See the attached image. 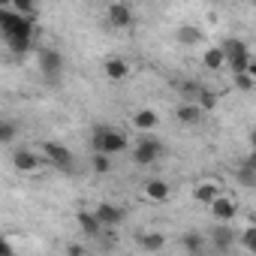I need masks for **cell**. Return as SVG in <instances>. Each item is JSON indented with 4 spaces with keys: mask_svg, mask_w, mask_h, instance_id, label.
Here are the masks:
<instances>
[{
    "mask_svg": "<svg viewBox=\"0 0 256 256\" xmlns=\"http://www.w3.org/2000/svg\"><path fill=\"white\" fill-rule=\"evenodd\" d=\"M0 256H12V244H10L4 235H0Z\"/></svg>",
    "mask_w": 256,
    "mask_h": 256,
    "instance_id": "obj_27",
    "label": "cell"
},
{
    "mask_svg": "<svg viewBox=\"0 0 256 256\" xmlns=\"http://www.w3.org/2000/svg\"><path fill=\"white\" fill-rule=\"evenodd\" d=\"M133 126H136L139 133H154L157 126H160V114L154 108H139L133 114Z\"/></svg>",
    "mask_w": 256,
    "mask_h": 256,
    "instance_id": "obj_10",
    "label": "cell"
},
{
    "mask_svg": "<svg viewBox=\"0 0 256 256\" xmlns=\"http://www.w3.org/2000/svg\"><path fill=\"white\" fill-rule=\"evenodd\" d=\"M42 157H46V163H54L60 169H70L72 166V151L64 148V145H58V142H46L42 145Z\"/></svg>",
    "mask_w": 256,
    "mask_h": 256,
    "instance_id": "obj_6",
    "label": "cell"
},
{
    "mask_svg": "<svg viewBox=\"0 0 256 256\" xmlns=\"http://www.w3.org/2000/svg\"><path fill=\"white\" fill-rule=\"evenodd\" d=\"M229 226H232V223H223L220 229H214V244H217V250H229V247H232L235 232H232Z\"/></svg>",
    "mask_w": 256,
    "mask_h": 256,
    "instance_id": "obj_16",
    "label": "cell"
},
{
    "mask_svg": "<svg viewBox=\"0 0 256 256\" xmlns=\"http://www.w3.org/2000/svg\"><path fill=\"white\" fill-rule=\"evenodd\" d=\"M12 166H16L18 172H24V175H34V172H40V169L46 166V157H40V154H34V151H16V154H12Z\"/></svg>",
    "mask_w": 256,
    "mask_h": 256,
    "instance_id": "obj_7",
    "label": "cell"
},
{
    "mask_svg": "<svg viewBox=\"0 0 256 256\" xmlns=\"http://www.w3.org/2000/svg\"><path fill=\"white\" fill-rule=\"evenodd\" d=\"M12 6V0H0V10H10Z\"/></svg>",
    "mask_w": 256,
    "mask_h": 256,
    "instance_id": "obj_29",
    "label": "cell"
},
{
    "mask_svg": "<svg viewBox=\"0 0 256 256\" xmlns=\"http://www.w3.org/2000/svg\"><path fill=\"white\" fill-rule=\"evenodd\" d=\"M211 208V214H214V220L217 223H232L235 220V214H238V202L232 199V196H214V202L208 205Z\"/></svg>",
    "mask_w": 256,
    "mask_h": 256,
    "instance_id": "obj_5",
    "label": "cell"
},
{
    "mask_svg": "<svg viewBox=\"0 0 256 256\" xmlns=\"http://www.w3.org/2000/svg\"><path fill=\"white\" fill-rule=\"evenodd\" d=\"M205 66H208V70H220V66H226V58H223V48H220V46H214V48L205 52Z\"/></svg>",
    "mask_w": 256,
    "mask_h": 256,
    "instance_id": "obj_18",
    "label": "cell"
},
{
    "mask_svg": "<svg viewBox=\"0 0 256 256\" xmlns=\"http://www.w3.org/2000/svg\"><path fill=\"white\" fill-rule=\"evenodd\" d=\"M12 10L22 16H34L36 12V0H12Z\"/></svg>",
    "mask_w": 256,
    "mask_h": 256,
    "instance_id": "obj_24",
    "label": "cell"
},
{
    "mask_svg": "<svg viewBox=\"0 0 256 256\" xmlns=\"http://www.w3.org/2000/svg\"><path fill=\"white\" fill-rule=\"evenodd\" d=\"M178 120L181 124H199L202 120V108L196 102H184V106H178Z\"/></svg>",
    "mask_w": 256,
    "mask_h": 256,
    "instance_id": "obj_15",
    "label": "cell"
},
{
    "mask_svg": "<svg viewBox=\"0 0 256 256\" xmlns=\"http://www.w3.org/2000/svg\"><path fill=\"white\" fill-rule=\"evenodd\" d=\"M94 172H96V175H108V172H112V157L102 154V151H96V154H94Z\"/></svg>",
    "mask_w": 256,
    "mask_h": 256,
    "instance_id": "obj_21",
    "label": "cell"
},
{
    "mask_svg": "<svg viewBox=\"0 0 256 256\" xmlns=\"http://www.w3.org/2000/svg\"><path fill=\"white\" fill-rule=\"evenodd\" d=\"M82 250H84L82 244H70V247H66V253H72V256H76V253H82Z\"/></svg>",
    "mask_w": 256,
    "mask_h": 256,
    "instance_id": "obj_28",
    "label": "cell"
},
{
    "mask_svg": "<svg viewBox=\"0 0 256 256\" xmlns=\"http://www.w3.org/2000/svg\"><path fill=\"white\" fill-rule=\"evenodd\" d=\"M223 58H226V66H232V72H241V70H247L253 60H250V52H247V46L241 42V40H226L223 46Z\"/></svg>",
    "mask_w": 256,
    "mask_h": 256,
    "instance_id": "obj_2",
    "label": "cell"
},
{
    "mask_svg": "<svg viewBox=\"0 0 256 256\" xmlns=\"http://www.w3.org/2000/svg\"><path fill=\"white\" fill-rule=\"evenodd\" d=\"M145 196H148L151 202H166V199H169V184L160 181V178H151V181L145 184Z\"/></svg>",
    "mask_w": 256,
    "mask_h": 256,
    "instance_id": "obj_14",
    "label": "cell"
},
{
    "mask_svg": "<svg viewBox=\"0 0 256 256\" xmlns=\"http://www.w3.org/2000/svg\"><path fill=\"white\" fill-rule=\"evenodd\" d=\"M244 247H247V250H256V229H253V226L244 229Z\"/></svg>",
    "mask_w": 256,
    "mask_h": 256,
    "instance_id": "obj_26",
    "label": "cell"
},
{
    "mask_svg": "<svg viewBox=\"0 0 256 256\" xmlns=\"http://www.w3.org/2000/svg\"><path fill=\"white\" fill-rule=\"evenodd\" d=\"M181 244H184V250H190V253H199V250H202V235L190 232V235H184V238H181Z\"/></svg>",
    "mask_w": 256,
    "mask_h": 256,
    "instance_id": "obj_23",
    "label": "cell"
},
{
    "mask_svg": "<svg viewBox=\"0 0 256 256\" xmlns=\"http://www.w3.org/2000/svg\"><path fill=\"white\" fill-rule=\"evenodd\" d=\"M217 193H220V190H217V181H199V184L193 187V199L202 202V205H211Z\"/></svg>",
    "mask_w": 256,
    "mask_h": 256,
    "instance_id": "obj_13",
    "label": "cell"
},
{
    "mask_svg": "<svg viewBox=\"0 0 256 256\" xmlns=\"http://www.w3.org/2000/svg\"><path fill=\"white\" fill-rule=\"evenodd\" d=\"M40 70H42V76H46L48 82H58V78L64 76V58H60V52L42 48V52H40Z\"/></svg>",
    "mask_w": 256,
    "mask_h": 256,
    "instance_id": "obj_4",
    "label": "cell"
},
{
    "mask_svg": "<svg viewBox=\"0 0 256 256\" xmlns=\"http://www.w3.org/2000/svg\"><path fill=\"white\" fill-rule=\"evenodd\" d=\"M94 148L108 154V157H114V154L126 151V136L120 130H112V126H96L94 130Z\"/></svg>",
    "mask_w": 256,
    "mask_h": 256,
    "instance_id": "obj_1",
    "label": "cell"
},
{
    "mask_svg": "<svg viewBox=\"0 0 256 256\" xmlns=\"http://www.w3.org/2000/svg\"><path fill=\"white\" fill-rule=\"evenodd\" d=\"M178 40H181V42H187V46H193V42H199V40H202V34H199L196 28H181V30H178Z\"/></svg>",
    "mask_w": 256,
    "mask_h": 256,
    "instance_id": "obj_25",
    "label": "cell"
},
{
    "mask_svg": "<svg viewBox=\"0 0 256 256\" xmlns=\"http://www.w3.org/2000/svg\"><path fill=\"white\" fill-rule=\"evenodd\" d=\"M76 220H78V229H82L88 238H100V235H102V223L96 220L94 211H78Z\"/></svg>",
    "mask_w": 256,
    "mask_h": 256,
    "instance_id": "obj_11",
    "label": "cell"
},
{
    "mask_svg": "<svg viewBox=\"0 0 256 256\" xmlns=\"http://www.w3.org/2000/svg\"><path fill=\"white\" fill-rule=\"evenodd\" d=\"M196 106H199L202 112H214V108H217V94L199 88V90H196Z\"/></svg>",
    "mask_w": 256,
    "mask_h": 256,
    "instance_id": "obj_17",
    "label": "cell"
},
{
    "mask_svg": "<svg viewBox=\"0 0 256 256\" xmlns=\"http://www.w3.org/2000/svg\"><path fill=\"white\" fill-rule=\"evenodd\" d=\"M16 136H18V126H16V120L0 118V142H12Z\"/></svg>",
    "mask_w": 256,
    "mask_h": 256,
    "instance_id": "obj_20",
    "label": "cell"
},
{
    "mask_svg": "<svg viewBox=\"0 0 256 256\" xmlns=\"http://www.w3.org/2000/svg\"><path fill=\"white\" fill-rule=\"evenodd\" d=\"M139 241H142V247H145V250H160V247L166 244V238H163L160 232H145Z\"/></svg>",
    "mask_w": 256,
    "mask_h": 256,
    "instance_id": "obj_22",
    "label": "cell"
},
{
    "mask_svg": "<svg viewBox=\"0 0 256 256\" xmlns=\"http://www.w3.org/2000/svg\"><path fill=\"white\" fill-rule=\"evenodd\" d=\"M160 154H163L160 139H154L151 133H142V139H139L136 148H133V160H136L139 166H151L154 160H160Z\"/></svg>",
    "mask_w": 256,
    "mask_h": 256,
    "instance_id": "obj_3",
    "label": "cell"
},
{
    "mask_svg": "<svg viewBox=\"0 0 256 256\" xmlns=\"http://www.w3.org/2000/svg\"><path fill=\"white\" fill-rule=\"evenodd\" d=\"M238 181H241V187H253V184H256V169H253V160H247V163L238 169Z\"/></svg>",
    "mask_w": 256,
    "mask_h": 256,
    "instance_id": "obj_19",
    "label": "cell"
},
{
    "mask_svg": "<svg viewBox=\"0 0 256 256\" xmlns=\"http://www.w3.org/2000/svg\"><path fill=\"white\" fill-rule=\"evenodd\" d=\"M106 18H108L112 28H130L133 24V10H130V4H112Z\"/></svg>",
    "mask_w": 256,
    "mask_h": 256,
    "instance_id": "obj_9",
    "label": "cell"
},
{
    "mask_svg": "<svg viewBox=\"0 0 256 256\" xmlns=\"http://www.w3.org/2000/svg\"><path fill=\"white\" fill-rule=\"evenodd\" d=\"M102 70H106V76L112 82H120V78H126V72H130V64H126L124 58H108L102 64Z\"/></svg>",
    "mask_w": 256,
    "mask_h": 256,
    "instance_id": "obj_12",
    "label": "cell"
},
{
    "mask_svg": "<svg viewBox=\"0 0 256 256\" xmlns=\"http://www.w3.org/2000/svg\"><path fill=\"white\" fill-rule=\"evenodd\" d=\"M94 214H96V220L102 223V229L106 226H120L124 223V208H118V205H112V202H102V205H96L94 208Z\"/></svg>",
    "mask_w": 256,
    "mask_h": 256,
    "instance_id": "obj_8",
    "label": "cell"
}]
</instances>
